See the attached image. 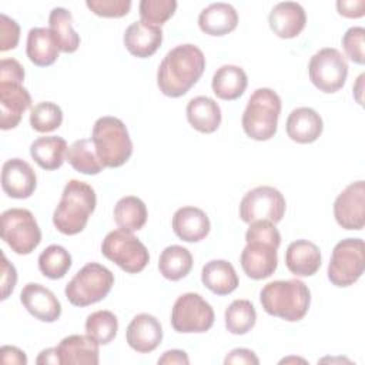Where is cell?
Here are the masks:
<instances>
[{"instance_id": "6da1fadb", "label": "cell", "mask_w": 365, "mask_h": 365, "mask_svg": "<svg viewBox=\"0 0 365 365\" xmlns=\"http://www.w3.org/2000/svg\"><path fill=\"white\" fill-rule=\"evenodd\" d=\"M205 70V57L194 44H180L171 48L157 70L160 91L171 98L181 97L201 78Z\"/></svg>"}, {"instance_id": "7a4b0ae2", "label": "cell", "mask_w": 365, "mask_h": 365, "mask_svg": "<svg viewBox=\"0 0 365 365\" xmlns=\"http://www.w3.org/2000/svg\"><path fill=\"white\" fill-rule=\"evenodd\" d=\"M245 241L247 245L240 257L245 275L255 281L271 277L278 265L277 250L281 244V234L275 224L267 220L251 222L245 232Z\"/></svg>"}, {"instance_id": "3957f363", "label": "cell", "mask_w": 365, "mask_h": 365, "mask_svg": "<svg viewBox=\"0 0 365 365\" xmlns=\"http://www.w3.org/2000/svg\"><path fill=\"white\" fill-rule=\"evenodd\" d=\"M262 309L288 322L302 319L311 304L309 288L298 278L271 281L259 292Z\"/></svg>"}, {"instance_id": "277c9868", "label": "cell", "mask_w": 365, "mask_h": 365, "mask_svg": "<svg viewBox=\"0 0 365 365\" xmlns=\"http://www.w3.org/2000/svg\"><path fill=\"white\" fill-rule=\"evenodd\" d=\"M97 205L94 188L78 180H70L53 212V224L64 235L81 232Z\"/></svg>"}, {"instance_id": "5b68a950", "label": "cell", "mask_w": 365, "mask_h": 365, "mask_svg": "<svg viewBox=\"0 0 365 365\" xmlns=\"http://www.w3.org/2000/svg\"><path fill=\"white\" fill-rule=\"evenodd\" d=\"M91 141L104 168L121 167L133 154V143L128 130L117 117L104 115L97 118L93 125Z\"/></svg>"}, {"instance_id": "8992f818", "label": "cell", "mask_w": 365, "mask_h": 365, "mask_svg": "<svg viewBox=\"0 0 365 365\" xmlns=\"http://www.w3.org/2000/svg\"><path fill=\"white\" fill-rule=\"evenodd\" d=\"M281 114L279 96L267 87L257 88L248 98L241 124L244 133L255 141L271 140L278 127Z\"/></svg>"}, {"instance_id": "52a82bcc", "label": "cell", "mask_w": 365, "mask_h": 365, "mask_svg": "<svg viewBox=\"0 0 365 365\" xmlns=\"http://www.w3.org/2000/svg\"><path fill=\"white\" fill-rule=\"evenodd\" d=\"M114 285V274L98 262H88L66 285L64 294L74 307H88L104 299Z\"/></svg>"}, {"instance_id": "ba28073f", "label": "cell", "mask_w": 365, "mask_h": 365, "mask_svg": "<svg viewBox=\"0 0 365 365\" xmlns=\"http://www.w3.org/2000/svg\"><path fill=\"white\" fill-rule=\"evenodd\" d=\"M365 244L361 238H345L336 242L328 264V279L332 285L345 288L354 285L364 274Z\"/></svg>"}, {"instance_id": "9c48e42d", "label": "cell", "mask_w": 365, "mask_h": 365, "mask_svg": "<svg viewBox=\"0 0 365 365\" xmlns=\"http://www.w3.org/2000/svg\"><path fill=\"white\" fill-rule=\"evenodd\" d=\"M101 254L128 274L141 272L150 261L147 247L133 232L120 228L104 237Z\"/></svg>"}, {"instance_id": "30bf717a", "label": "cell", "mask_w": 365, "mask_h": 365, "mask_svg": "<svg viewBox=\"0 0 365 365\" xmlns=\"http://www.w3.org/2000/svg\"><path fill=\"white\" fill-rule=\"evenodd\" d=\"M1 240L19 255L33 252L40 241L41 231L31 211L10 208L1 214Z\"/></svg>"}, {"instance_id": "8fae6325", "label": "cell", "mask_w": 365, "mask_h": 365, "mask_svg": "<svg viewBox=\"0 0 365 365\" xmlns=\"http://www.w3.org/2000/svg\"><path fill=\"white\" fill-rule=\"evenodd\" d=\"M212 307L195 292L180 295L171 309V327L180 334H201L214 325Z\"/></svg>"}, {"instance_id": "7c38bea8", "label": "cell", "mask_w": 365, "mask_h": 365, "mask_svg": "<svg viewBox=\"0 0 365 365\" xmlns=\"http://www.w3.org/2000/svg\"><path fill=\"white\" fill-rule=\"evenodd\" d=\"M308 74L311 83L322 93H336L348 77V63L342 53L334 47L318 50L309 60Z\"/></svg>"}, {"instance_id": "4fadbf2b", "label": "cell", "mask_w": 365, "mask_h": 365, "mask_svg": "<svg viewBox=\"0 0 365 365\" xmlns=\"http://www.w3.org/2000/svg\"><path fill=\"white\" fill-rule=\"evenodd\" d=\"M285 198L271 185H259L250 190L240 202V218L251 224L258 220H267L277 224L285 214Z\"/></svg>"}, {"instance_id": "5bb4252c", "label": "cell", "mask_w": 365, "mask_h": 365, "mask_svg": "<svg viewBox=\"0 0 365 365\" xmlns=\"http://www.w3.org/2000/svg\"><path fill=\"white\" fill-rule=\"evenodd\" d=\"M334 217L339 227L359 231L365 225V182L358 180L345 187L334 201Z\"/></svg>"}, {"instance_id": "9a60e30c", "label": "cell", "mask_w": 365, "mask_h": 365, "mask_svg": "<svg viewBox=\"0 0 365 365\" xmlns=\"http://www.w3.org/2000/svg\"><path fill=\"white\" fill-rule=\"evenodd\" d=\"M20 301L29 314L41 322H54L61 315L60 301L51 289L41 284H26L20 292Z\"/></svg>"}, {"instance_id": "2e32d148", "label": "cell", "mask_w": 365, "mask_h": 365, "mask_svg": "<svg viewBox=\"0 0 365 365\" xmlns=\"http://www.w3.org/2000/svg\"><path fill=\"white\" fill-rule=\"evenodd\" d=\"M37 187V177L31 165L21 158H10L1 167V188L17 200L29 198Z\"/></svg>"}, {"instance_id": "e0dca14e", "label": "cell", "mask_w": 365, "mask_h": 365, "mask_svg": "<svg viewBox=\"0 0 365 365\" xmlns=\"http://www.w3.org/2000/svg\"><path fill=\"white\" fill-rule=\"evenodd\" d=\"M130 348L140 354H148L158 348L163 341V327L151 314L135 315L125 329Z\"/></svg>"}, {"instance_id": "ac0fdd59", "label": "cell", "mask_w": 365, "mask_h": 365, "mask_svg": "<svg viewBox=\"0 0 365 365\" xmlns=\"http://www.w3.org/2000/svg\"><path fill=\"white\" fill-rule=\"evenodd\" d=\"M31 106L29 91L19 83H0V127L1 130L16 128L23 113Z\"/></svg>"}, {"instance_id": "d6986e66", "label": "cell", "mask_w": 365, "mask_h": 365, "mask_svg": "<svg viewBox=\"0 0 365 365\" xmlns=\"http://www.w3.org/2000/svg\"><path fill=\"white\" fill-rule=\"evenodd\" d=\"M123 41L130 54L138 58H147L160 48L163 43V30L158 26L138 20L125 29Z\"/></svg>"}, {"instance_id": "ffe728a7", "label": "cell", "mask_w": 365, "mask_h": 365, "mask_svg": "<svg viewBox=\"0 0 365 365\" xmlns=\"http://www.w3.org/2000/svg\"><path fill=\"white\" fill-rule=\"evenodd\" d=\"M269 29L281 38L297 37L307 24L304 7L295 1H281L275 4L268 16Z\"/></svg>"}, {"instance_id": "44dd1931", "label": "cell", "mask_w": 365, "mask_h": 365, "mask_svg": "<svg viewBox=\"0 0 365 365\" xmlns=\"http://www.w3.org/2000/svg\"><path fill=\"white\" fill-rule=\"evenodd\" d=\"M98 342L90 335H68L56 346L61 365H97Z\"/></svg>"}, {"instance_id": "7402d4cb", "label": "cell", "mask_w": 365, "mask_h": 365, "mask_svg": "<svg viewBox=\"0 0 365 365\" xmlns=\"http://www.w3.org/2000/svg\"><path fill=\"white\" fill-rule=\"evenodd\" d=\"M173 231L185 242H198L204 240L211 228L208 215L198 207L187 205L178 208L173 215Z\"/></svg>"}, {"instance_id": "603a6c76", "label": "cell", "mask_w": 365, "mask_h": 365, "mask_svg": "<svg viewBox=\"0 0 365 365\" xmlns=\"http://www.w3.org/2000/svg\"><path fill=\"white\" fill-rule=\"evenodd\" d=\"M288 137L298 144H309L319 138L324 130L321 115L311 107L294 108L285 123Z\"/></svg>"}, {"instance_id": "cb8c5ba5", "label": "cell", "mask_w": 365, "mask_h": 365, "mask_svg": "<svg viewBox=\"0 0 365 365\" xmlns=\"http://www.w3.org/2000/svg\"><path fill=\"white\" fill-rule=\"evenodd\" d=\"M285 265L297 277H311L321 268V251L308 240L292 241L285 251Z\"/></svg>"}, {"instance_id": "d4e9b609", "label": "cell", "mask_w": 365, "mask_h": 365, "mask_svg": "<svg viewBox=\"0 0 365 365\" xmlns=\"http://www.w3.org/2000/svg\"><path fill=\"white\" fill-rule=\"evenodd\" d=\"M238 13L228 3H212L201 10L198 26L202 33L214 37H222L237 29Z\"/></svg>"}, {"instance_id": "484cf974", "label": "cell", "mask_w": 365, "mask_h": 365, "mask_svg": "<svg viewBox=\"0 0 365 365\" xmlns=\"http://www.w3.org/2000/svg\"><path fill=\"white\" fill-rule=\"evenodd\" d=\"M187 120L190 125L204 134H211L218 130L221 124V108L215 100L207 96H198L188 101Z\"/></svg>"}, {"instance_id": "4316f807", "label": "cell", "mask_w": 365, "mask_h": 365, "mask_svg": "<svg viewBox=\"0 0 365 365\" xmlns=\"http://www.w3.org/2000/svg\"><path fill=\"white\" fill-rule=\"evenodd\" d=\"M201 281L212 294L228 295L237 289L240 279L235 268L225 259H211L201 271Z\"/></svg>"}, {"instance_id": "83f0119b", "label": "cell", "mask_w": 365, "mask_h": 365, "mask_svg": "<svg viewBox=\"0 0 365 365\" xmlns=\"http://www.w3.org/2000/svg\"><path fill=\"white\" fill-rule=\"evenodd\" d=\"M248 86L247 73L234 64H224L212 76L211 87L214 94L225 101L240 98Z\"/></svg>"}, {"instance_id": "f1b7e54d", "label": "cell", "mask_w": 365, "mask_h": 365, "mask_svg": "<svg viewBox=\"0 0 365 365\" xmlns=\"http://www.w3.org/2000/svg\"><path fill=\"white\" fill-rule=\"evenodd\" d=\"M67 150L68 147L63 137H38L30 145V155L40 168L53 171L63 165Z\"/></svg>"}, {"instance_id": "f546056e", "label": "cell", "mask_w": 365, "mask_h": 365, "mask_svg": "<svg viewBox=\"0 0 365 365\" xmlns=\"http://www.w3.org/2000/svg\"><path fill=\"white\" fill-rule=\"evenodd\" d=\"M58 47L51 36V31L44 27L30 29L27 34L26 54L37 67L51 66L58 57Z\"/></svg>"}, {"instance_id": "4dcf8cb0", "label": "cell", "mask_w": 365, "mask_h": 365, "mask_svg": "<svg viewBox=\"0 0 365 365\" xmlns=\"http://www.w3.org/2000/svg\"><path fill=\"white\" fill-rule=\"evenodd\" d=\"M48 30L63 53H74L80 46V36L73 29V16L64 7H54L48 16Z\"/></svg>"}, {"instance_id": "1f68e13d", "label": "cell", "mask_w": 365, "mask_h": 365, "mask_svg": "<svg viewBox=\"0 0 365 365\" xmlns=\"http://www.w3.org/2000/svg\"><path fill=\"white\" fill-rule=\"evenodd\" d=\"M147 207L135 195H127L114 205V221L120 230L134 232L141 230L147 222Z\"/></svg>"}, {"instance_id": "d6a6232c", "label": "cell", "mask_w": 365, "mask_h": 365, "mask_svg": "<svg viewBox=\"0 0 365 365\" xmlns=\"http://www.w3.org/2000/svg\"><path fill=\"white\" fill-rule=\"evenodd\" d=\"M191 268L192 255L185 247L168 245L161 251L158 258V269L164 278L170 281H178L187 277Z\"/></svg>"}, {"instance_id": "836d02e7", "label": "cell", "mask_w": 365, "mask_h": 365, "mask_svg": "<svg viewBox=\"0 0 365 365\" xmlns=\"http://www.w3.org/2000/svg\"><path fill=\"white\" fill-rule=\"evenodd\" d=\"M66 160L76 171L86 175H96L104 168L96 153L93 141L88 138L74 141L67 150Z\"/></svg>"}, {"instance_id": "e575fe53", "label": "cell", "mask_w": 365, "mask_h": 365, "mask_svg": "<svg viewBox=\"0 0 365 365\" xmlns=\"http://www.w3.org/2000/svg\"><path fill=\"white\" fill-rule=\"evenodd\" d=\"M225 328L234 335H244L251 331L257 322V311L251 301L235 299L225 309Z\"/></svg>"}, {"instance_id": "d590c367", "label": "cell", "mask_w": 365, "mask_h": 365, "mask_svg": "<svg viewBox=\"0 0 365 365\" xmlns=\"http://www.w3.org/2000/svg\"><path fill=\"white\" fill-rule=\"evenodd\" d=\"M71 268V255L70 252L57 244L48 245L38 255V269L40 272L50 279L63 278Z\"/></svg>"}, {"instance_id": "8d00e7d4", "label": "cell", "mask_w": 365, "mask_h": 365, "mask_svg": "<svg viewBox=\"0 0 365 365\" xmlns=\"http://www.w3.org/2000/svg\"><path fill=\"white\" fill-rule=\"evenodd\" d=\"M86 334L94 338L98 344H110L118 331L117 317L107 309L91 312L86 319Z\"/></svg>"}, {"instance_id": "74e56055", "label": "cell", "mask_w": 365, "mask_h": 365, "mask_svg": "<svg viewBox=\"0 0 365 365\" xmlns=\"http://www.w3.org/2000/svg\"><path fill=\"white\" fill-rule=\"evenodd\" d=\"M63 123L60 106L51 101H41L30 111V125L37 133H51Z\"/></svg>"}, {"instance_id": "f35d334b", "label": "cell", "mask_w": 365, "mask_h": 365, "mask_svg": "<svg viewBox=\"0 0 365 365\" xmlns=\"http://www.w3.org/2000/svg\"><path fill=\"white\" fill-rule=\"evenodd\" d=\"M175 9V0H141L138 4L141 21L158 27L173 17Z\"/></svg>"}, {"instance_id": "ab89813d", "label": "cell", "mask_w": 365, "mask_h": 365, "mask_svg": "<svg viewBox=\"0 0 365 365\" xmlns=\"http://www.w3.org/2000/svg\"><path fill=\"white\" fill-rule=\"evenodd\" d=\"M364 44H365V29L361 26L349 27L342 36V47L346 53V57L351 61L361 66L365 63Z\"/></svg>"}, {"instance_id": "60d3db41", "label": "cell", "mask_w": 365, "mask_h": 365, "mask_svg": "<svg viewBox=\"0 0 365 365\" xmlns=\"http://www.w3.org/2000/svg\"><path fill=\"white\" fill-rule=\"evenodd\" d=\"M86 6L100 17L118 19L125 16L131 9L130 0H87Z\"/></svg>"}, {"instance_id": "b9f144b4", "label": "cell", "mask_w": 365, "mask_h": 365, "mask_svg": "<svg viewBox=\"0 0 365 365\" xmlns=\"http://www.w3.org/2000/svg\"><path fill=\"white\" fill-rule=\"evenodd\" d=\"M20 40V26L16 20L0 13V51H9L17 47Z\"/></svg>"}, {"instance_id": "7bdbcfd3", "label": "cell", "mask_w": 365, "mask_h": 365, "mask_svg": "<svg viewBox=\"0 0 365 365\" xmlns=\"http://www.w3.org/2000/svg\"><path fill=\"white\" fill-rule=\"evenodd\" d=\"M24 81V68L16 58H1L0 61V83H19Z\"/></svg>"}, {"instance_id": "ee69618b", "label": "cell", "mask_w": 365, "mask_h": 365, "mask_svg": "<svg viewBox=\"0 0 365 365\" xmlns=\"http://www.w3.org/2000/svg\"><path fill=\"white\" fill-rule=\"evenodd\" d=\"M17 282V271L11 262L1 252V299H7Z\"/></svg>"}, {"instance_id": "f6af8a7d", "label": "cell", "mask_w": 365, "mask_h": 365, "mask_svg": "<svg viewBox=\"0 0 365 365\" xmlns=\"http://www.w3.org/2000/svg\"><path fill=\"white\" fill-rule=\"evenodd\" d=\"M336 9L346 19H359L365 14V0H338Z\"/></svg>"}, {"instance_id": "bcb514c9", "label": "cell", "mask_w": 365, "mask_h": 365, "mask_svg": "<svg viewBox=\"0 0 365 365\" xmlns=\"http://www.w3.org/2000/svg\"><path fill=\"white\" fill-rule=\"evenodd\" d=\"M224 364L228 365V364H244V365H258L259 364V359L258 356L255 355L254 351L251 349H247V348H235L232 349L224 359Z\"/></svg>"}, {"instance_id": "7dc6e473", "label": "cell", "mask_w": 365, "mask_h": 365, "mask_svg": "<svg viewBox=\"0 0 365 365\" xmlns=\"http://www.w3.org/2000/svg\"><path fill=\"white\" fill-rule=\"evenodd\" d=\"M0 356H1L3 364H16V365L27 364V356H26L24 351L19 349L17 346H10V345L1 346Z\"/></svg>"}, {"instance_id": "c3c4849f", "label": "cell", "mask_w": 365, "mask_h": 365, "mask_svg": "<svg viewBox=\"0 0 365 365\" xmlns=\"http://www.w3.org/2000/svg\"><path fill=\"white\" fill-rule=\"evenodd\" d=\"M158 365H173V364H178V365H187L190 364L188 355L181 351V349H170L165 351L160 358H158Z\"/></svg>"}, {"instance_id": "681fc988", "label": "cell", "mask_w": 365, "mask_h": 365, "mask_svg": "<svg viewBox=\"0 0 365 365\" xmlns=\"http://www.w3.org/2000/svg\"><path fill=\"white\" fill-rule=\"evenodd\" d=\"M37 364H60L58 354L56 348H47L40 352V355L36 359Z\"/></svg>"}, {"instance_id": "f907efd6", "label": "cell", "mask_w": 365, "mask_h": 365, "mask_svg": "<svg viewBox=\"0 0 365 365\" xmlns=\"http://www.w3.org/2000/svg\"><path fill=\"white\" fill-rule=\"evenodd\" d=\"M364 77H365V74H361L358 78H356V84H355V87H354V94H355V98H356V101L359 103V104H362V97H361V94H362V84H364Z\"/></svg>"}]
</instances>
